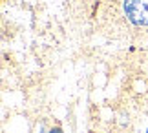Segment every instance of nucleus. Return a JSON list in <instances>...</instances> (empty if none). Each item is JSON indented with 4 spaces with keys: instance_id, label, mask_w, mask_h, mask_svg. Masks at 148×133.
<instances>
[{
    "instance_id": "obj_2",
    "label": "nucleus",
    "mask_w": 148,
    "mask_h": 133,
    "mask_svg": "<svg viewBox=\"0 0 148 133\" xmlns=\"http://www.w3.org/2000/svg\"><path fill=\"white\" fill-rule=\"evenodd\" d=\"M51 133H62V131H60L59 128H55V130H51Z\"/></svg>"
},
{
    "instance_id": "obj_1",
    "label": "nucleus",
    "mask_w": 148,
    "mask_h": 133,
    "mask_svg": "<svg viewBox=\"0 0 148 133\" xmlns=\"http://www.w3.org/2000/svg\"><path fill=\"white\" fill-rule=\"evenodd\" d=\"M123 11L132 26H148V0H123Z\"/></svg>"
}]
</instances>
